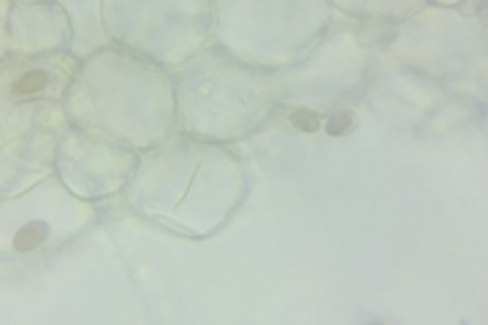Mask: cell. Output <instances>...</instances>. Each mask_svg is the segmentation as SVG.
Here are the masks:
<instances>
[{
	"label": "cell",
	"mask_w": 488,
	"mask_h": 325,
	"mask_svg": "<svg viewBox=\"0 0 488 325\" xmlns=\"http://www.w3.org/2000/svg\"><path fill=\"white\" fill-rule=\"evenodd\" d=\"M290 122L299 127V130H304V133H312V130H318L320 127V117L315 114V111H296Z\"/></svg>",
	"instance_id": "277c9868"
},
{
	"label": "cell",
	"mask_w": 488,
	"mask_h": 325,
	"mask_svg": "<svg viewBox=\"0 0 488 325\" xmlns=\"http://www.w3.org/2000/svg\"><path fill=\"white\" fill-rule=\"evenodd\" d=\"M43 239H49V225L46 223H30L25 225L20 233L14 236V247L17 249H36L39 244H43Z\"/></svg>",
	"instance_id": "6da1fadb"
},
{
	"label": "cell",
	"mask_w": 488,
	"mask_h": 325,
	"mask_svg": "<svg viewBox=\"0 0 488 325\" xmlns=\"http://www.w3.org/2000/svg\"><path fill=\"white\" fill-rule=\"evenodd\" d=\"M353 127V114H347V111H337L331 120H328V125H325V133L328 136H342V133H347Z\"/></svg>",
	"instance_id": "3957f363"
},
{
	"label": "cell",
	"mask_w": 488,
	"mask_h": 325,
	"mask_svg": "<svg viewBox=\"0 0 488 325\" xmlns=\"http://www.w3.org/2000/svg\"><path fill=\"white\" fill-rule=\"evenodd\" d=\"M46 87V74L43 71H30L14 84V95H36Z\"/></svg>",
	"instance_id": "7a4b0ae2"
}]
</instances>
